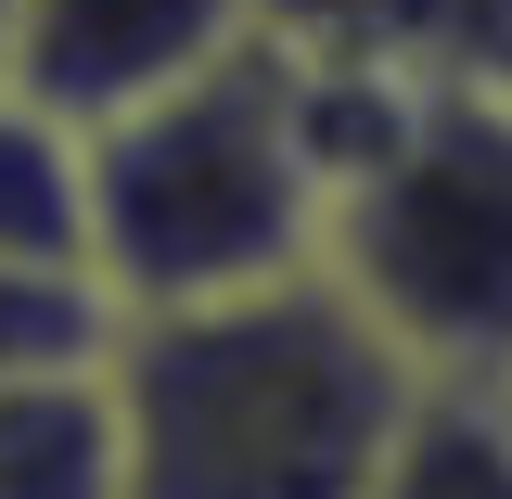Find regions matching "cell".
Returning a JSON list of instances; mask_svg holds the SVG:
<instances>
[{"label": "cell", "instance_id": "6da1fadb", "mask_svg": "<svg viewBox=\"0 0 512 499\" xmlns=\"http://www.w3.org/2000/svg\"><path fill=\"white\" fill-rule=\"evenodd\" d=\"M423 372L333 269L128 308L103 333L128 499H372Z\"/></svg>", "mask_w": 512, "mask_h": 499}, {"label": "cell", "instance_id": "7a4b0ae2", "mask_svg": "<svg viewBox=\"0 0 512 499\" xmlns=\"http://www.w3.org/2000/svg\"><path fill=\"white\" fill-rule=\"evenodd\" d=\"M295 90L333 180L320 269L423 384H512V90H410L359 64H295Z\"/></svg>", "mask_w": 512, "mask_h": 499}, {"label": "cell", "instance_id": "3957f363", "mask_svg": "<svg viewBox=\"0 0 512 499\" xmlns=\"http://www.w3.org/2000/svg\"><path fill=\"white\" fill-rule=\"evenodd\" d=\"M320 205V128L269 39L90 128V282L116 320L320 269Z\"/></svg>", "mask_w": 512, "mask_h": 499}, {"label": "cell", "instance_id": "277c9868", "mask_svg": "<svg viewBox=\"0 0 512 499\" xmlns=\"http://www.w3.org/2000/svg\"><path fill=\"white\" fill-rule=\"evenodd\" d=\"M256 39V0H0V77L64 128H103Z\"/></svg>", "mask_w": 512, "mask_h": 499}, {"label": "cell", "instance_id": "5b68a950", "mask_svg": "<svg viewBox=\"0 0 512 499\" xmlns=\"http://www.w3.org/2000/svg\"><path fill=\"white\" fill-rule=\"evenodd\" d=\"M256 39L410 90H512V0H256Z\"/></svg>", "mask_w": 512, "mask_h": 499}, {"label": "cell", "instance_id": "8992f818", "mask_svg": "<svg viewBox=\"0 0 512 499\" xmlns=\"http://www.w3.org/2000/svg\"><path fill=\"white\" fill-rule=\"evenodd\" d=\"M0 256L13 269H90V128L26 103L0 77Z\"/></svg>", "mask_w": 512, "mask_h": 499}, {"label": "cell", "instance_id": "52a82bcc", "mask_svg": "<svg viewBox=\"0 0 512 499\" xmlns=\"http://www.w3.org/2000/svg\"><path fill=\"white\" fill-rule=\"evenodd\" d=\"M0 499H128V487H116L103 359H90V372L0 384Z\"/></svg>", "mask_w": 512, "mask_h": 499}, {"label": "cell", "instance_id": "ba28073f", "mask_svg": "<svg viewBox=\"0 0 512 499\" xmlns=\"http://www.w3.org/2000/svg\"><path fill=\"white\" fill-rule=\"evenodd\" d=\"M372 499H512V384H423Z\"/></svg>", "mask_w": 512, "mask_h": 499}, {"label": "cell", "instance_id": "9c48e42d", "mask_svg": "<svg viewBox=\"0 0 512 499\" xmlns=\"http://www.w3.org/2000/svg\"><path fill=\"white\" fill-rule=\"evenodd\" d=\"M103 333H116V308H103L90 269H13V256H0V384L90 372Z\"/></svg>", "mask_w": 512, "mask_h": 499}]
</instances>
